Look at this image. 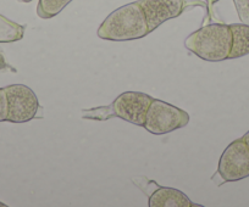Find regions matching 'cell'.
<instances>
[{
  "mask_svg": "<svg viewBox=\"0 0 249 207\" xmlns=\"http://www.w3.org/2000/svg\"><path fill=\"white\" fill-rule=\"evenodd\" d=\"M147 18L140 4L130 3L112 11L98 28V37L111 42H127L149 34Z\"/></svg>",
  "mask_w": 249,
  "mask_h": 207,
  "instance_id": "6da1fadb",
  "label": "cell"
},
{
  "mask_svg": "<svg viewBox=\"0 0 249 207\" xmlns=\"http://www.w3.org/2000/svg\"><path fill=\"white\" fill-rule=\"evenodd\" d=\"M184 47L202 60L210 63L227 60L232 47L230 25L210 23L203 26L186 38Z\"/></svg>",
  "mask_w": 249,
  "mask_h": 207,
  "instance_id": "7a4b0ae2",
  "label": "cell"
},
{
  "mask_svg": "<svg viewBox=\"0 0 249 207\" xmlns=\"http://www.w3.org/2000/svg\"><path fill=\"white\" fill-rule=\"evenodd\" d=\"M153 97L142 92H124L120 94L109 106L82 110V118L107 121L117 117L135 126H144L145 115Z\"/></svg>",
  "mask_w": 249,
  "mask_h": 207,
  "instance_id": "3957f363",
  "label": "cell"
},
{
  "mask_svg": "<svg viewBox=\"0 0 249 207\" xmlns=\"http://www.w3.org/2000/svg\"><path fill=\"white\" fill-rule=\"evenodd\" d=\"M188 122L190 115L184 110L162 100L153 99L148 108L143 127L152 134L162 135L186 127Z\"/></svg>",
  "mask_w": 249,
  "mask_h": 207,
  "instance_id": "277c9868",
  "label": "cell"
},
{
  "mask_svg": "<svg viewBox=\"0 0 249 207\" xmlns=\"http://www.w3.org/2000/svg\"><path fill=\"white\" fill-rule=\"evenodd\" d=\"M8 96V122L26 123L33 120L39 110V101L35 92L25 84L5 87Z\"/></svg>",
  "mask_w": 249,
  "mask_h": 207,
  "instance_id": "5b68a950",
  "label": "cell"
},
{
  "mask_svg": "<svg viewBox=\"0 0 249 207\" xmlns=\"http://www.w3.org/2000/svg\"><path fill=\"white\" fill-rule=\"evenodd\" d=\"M217 173L225 183L249 177V147L242 138L232 142L222 152Z\"/></svg>",
  "mask_w": 249,
  "mask_h": 207,
  "instance_id": "8992f818",
  "label": "cell"
},
{
  "mask_svg": "<svg viewBox=\"0 0 249 207\" xmlns=\"http://www.w3.org/2000/svg\"><path fill=\"white\" fill-rule=\"evenodd\" d=\"M137 3L144 11L149 32L171 18L178 17L192 5L203 6L202 1L198 0H138Z\"/></svg>",
  "mask_w": 249,
  "mask_h": 207,
  "instance_id": "52a82bcc",
  "label": "cell"
},
{
  "mask_svg": "<svg viewBox=\"0 0 249 207\" xmlns=\"http://www.w3.org/2000/svg\"><path fill=\"white\" fill-rule=\"evenodd\" d=\"M133 184L137 185L148 196L149 207H192L195 206L190 197L178 189L161 187L154 180L145 177L132 178Z\"/></svg>",
  "mask_w": 249,
  "mask_h": 207,
  "instance_id": "ba28073f",
  "label": "cell"
},
{
  "mask_svg": "<svg viewBox=\"0 0 249 207\" xmlns=\"http://www.w3.org/2000/svg\"><path fill=\"white\" fill-rule=\"evenodd\" d=\"M232 32V47L229 59H237L249 54V25L234 23L230 25Z\"/></svg>",
  "mask_w": 249,
  "mask_h": 207,
  "instance_id": "9c48e42d",
  "label": "cell"
},
{
  "mask_svg": "<svg viewBox=\"0 0 249 207\" xmlns=\"http://www.w3.org/2000/svg\"><path fill=\"white\" fill-rule=\"evenodd\" d=\"M25 34V26L18 25L0 15V43H14L21 40Z\"/></svg>",
  "mask_w": 249,
  "mask_h": 207,
  "instance_id": "30bf717a",
  "label": "cell"
},
{
  "mask_svg": "<svg viewBox=\"0 0 249 207\" xmlns=\"http://www.w3.org/2000/svg\"><path fill=\"white\" fill-rule=\"evenodd\" d=\"M72 0H39L37 5V15L40 18H52L59 15Z\"/></svg>",
  "mask_w": 249,
  "mask_h": 207,
  "instance_id": "8fae6325",
  "label": "cell"
},
{
  "mask_svg": "<svg viewBox=\"0 0 249 207\" xmlns=\"http://www.w3.org/2000/svg\"><path fill=\"white\" fill-rule=\"evenodd\" d=\"M239 20L249 25V0H233Z\"/></svg>",
  "mask_w": 249,
  "mask_h": 207,
  "instance_id": "7c38bea8",
  "label": "cell"
},
{
  "mask_svg": "<svg viewBox=\"0 0 249 207\" xmlns=\"http://www.w3.org/2000/svg\"><path fill=\"white\" fill-rule=\"evenodd\" d=\"M8 96L5 88H0V122L8 121Z\"/></svg>",
  "mask_w": 249,
  "mask_h": 207,
  "instance_id": "4fadbf2b",
  "label": "cell"
},
{
  "mask_svg": "<svg viewBox=\"0 0 249 207\" xmlns=\"http://www.w3.org/2000/svg\"><path fill=\"white\" fill-rule=\"evenodd\" d=\"M0 70H1V71H6V70L15 71L13 67H10V66L8 65V63H6L5 59H4L3 54H0Z\"/></svg>",
  "mask_w": 249,
  "mask_h": 207,
  "instance_id": "5bb4252c",
  "label": "cell"
},
{
  "mask_svg": "<svg viewBox=\"0 0 249 207\" xmlns=\"http://www.w3.org/2000/svg\"><path fill=\"white\" fill-rule=\"evenodd\" d=\"M242 139L244 140V143H246V144L248 145V147H249V130L246 133V134L243 135V137H242Z\"/></svg>",
  "mask_w": 249,
  "mask_h": 207,
  "instance_id": "9a60e30c",
  "label": "cell"
},
{
  "mask_svg": "<svg viewBox=\"0 0 249 207\" xmlns=\"http://www.w3.org/2000/svg\"><path fill=\"white\" fill-rule=\"evenodd\" d=\"M207 1H208V4H209V5H213V4L216 3V1H219V0H207Z\"/></svg>",
  "mask_w": 249,
  "mask_h": 207,
  "instance_id": "2e32d148",
  "label": "cell"
},
{
  "mask_svg": "<svg viewBox=\"0 0 249 207\" xmlns=\"http://www.w3.org/2000/svg\"><path fill=\"white\" fill-rule=\"evenodd\" d=\"M20 3H30V1H32V0H18Z\"/></svg>",
  "mask_w": 249,
  "mask_h": 207,
  "instance_id": "e0dca14e",
  "label": "cell"
},
{
  "mask_svg": "<svg viewBox=\"0 0 249 207\" xmlns=\"http://www.w3.org/2000/svg\"><path fill=\"white\" fill-rule=\"evenodd\" d=\"M0 206H5V204H3V202H0Z\"/></svg>",
  "mask_w": 249,
  "mask_h": 207,
  "instance_id": "ac0fdd59",
  "label": "cell"
}]
</instances>
